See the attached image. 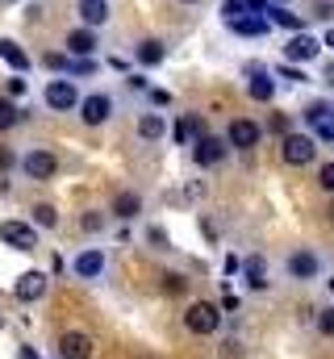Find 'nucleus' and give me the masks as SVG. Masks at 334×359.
Segmentation results:
<instances>
[{
  "mask_svg": "<svg viewBox=\"0 0 334 359\" xmlns=\"http://www.w3.org/2000/svg\"><path fill=\"white\" fill-rule=\"evenodd\" d=\"M280 159H284L288 168L314 163V159H318V138H314L309 130H293L288 138H280Z\"/></svg>",
  "mask_w": 334,
  "mask_h": 359,
  "instance_id": "nucleus-1",
  "label": "nucleus"
},
{
  "mask_svg": "<svg viewBox=\"0 0 334 359\" xmlns=\"http://www.w3.org/2000/svg\"><path fill=\"white\" fill-rule=\"evenodd\" d=\"M322 38H314L309 29H301V34H288V42H284V63H297V67H305V63H314L318 55H322Z\"/></svg>",
  "mask_w": 334,
  "mask_h": 359,
  "instance_id": "nucleus-2",
  "label": "nucleus"
},
{
  "mask_svg": "<svg viewBox=\"0 0 334 359\" xmlns=\"http://www.w3.org/2000/svg\"><path fill=\"white\" fill-rule=\"evenodd\" d=\"M184 326H188L192 334H218V326H222V309H218L213 301H192V305L184 309Z\"/></svg>",
  "mask_w": 334,
  "mask_h": 359,
  "instance_id": "nucleus-3",
  "label": "nucleus"
},
{
  "mask_svg": "<svg viewBox=\"0 0 334 359\" xmlns=\"http://www.w3.org/2000/svg\"><path fill=\"white\" fill-rule=\"evenodd\" d=\"M243 76H247V96L250 100H259V104H272V100H276V72H272V67L247 63Z\"/></svg>",
  "mask_w": 334,
  "mask_h": 359,
  "instance_id": "nucleus-4",
  "label": "nucleus"
},
{
  "mask_svg": "<svg viewBox=\"0 0 334 359\" xmlns=\"http://www.w3.org/2000/svg\"><path fill=\"white\" fill-rule=\"evenodd\" d=\"M288 280H297V284H309V280H318L322 276V255L318 251H309V247H301V251H293L288 255Z\"/></svg>",
  "mask_w": 334,
  "mask_h": 359,
  "instance_id": "nucleus-5",
  "label": "nucleus"
},
{
  "mask_svg": "<svg viewBox=\"0 0 334 359\" xmlns=\"http://www.w3.org/2000/svg\"><path fill=\"white\" fill-rule=\"evenodd\" d=\"M226 151H230L226 138H218V134H201V138L192 142V163H196V168H218V163L226 159Z\"/></svg>",
  "mask_w": 334,
  "mask_h": 359,
  "instance_id": "nucleus-6",
  "label": "nucleus"
},
{
  "mask_svg": "<svg viewBox=\"0 0 334 359\" xmlns=\"http://www.w3.org/2000/svg\"><path fill=\"white\" fill-rule=\"evenodd\" d=\"M0 243H8L13 251H34L38 230H34V222H0Z\"/></svg>",
  "mask_w": 334,
  "mask_h": 359,
  "instance_id": "nucleus-7",
  "label": "nucleus"
},
{
  "mask_svg": "<svg viewBox=\"0 0 334 359\" xmlns=\"http://www.w3.org/2000/svg\"><path fill=\"white\" fill-rule=\"evenodd\" d=\"M42 96H46V104H51L55 113H67V109H80V100H84V96H80V88H76L72 80H51Z\"/></svg>",
  "mask_w": 334,
  "mask_h": 359,
  "instance_id": "nucleus-8",
  "label": "nucleus"
},
{
  "mask_svg": "<svg viewBox=\"0 0 334 359\" xmlns=\"http://www.w3.org/2000/svg\"><path fill=\"white\" fill-rule=\"evenodd\" d=\"M46 288H51V276L34 268V271H21V276H17L13 297H17V301H42V297H46Z\"/></svg>",
  "mask_w": 334,
  "mask_h": 359,
  "instance_id": "nucleus-9",
  "label": "nucleus"
},
{
  "mask_svg": "<svg viewBox=\"0 0 334 359\" xmlns=\"http://www.w3.org/2000/svg\"><path fill=\"white\" fill-rule=\"evenodd\" d=\"M259 138H263V130H259L250 117H234L230 130H226V142H230L234 151H250V147H259Z\"/></svg>",
  "mask_w": 334,
  "mask_h": 359,
  "instance_id": "nucleus-10",
  "label": "nucleus"
},
{
  "mask_svg": "<svg viewBox=\"0 0 334 359\" xmlns=\"http://www.w3.org/2000/svg\"><path fill=\"white\" fill-rule=\"evenodd\" d=\"M80 117H84V126H105V121L113 117V96H105V92L84 96L80 100Z\"/></svg>",
  "mask_w": 334,
  "mask_h": 359,
  "instance_id": "nucleus-11",
  "label": "nucleus"
},
{
  "mask_svg": "<svg viewBox=\"0 0 334 359\" xmlns=\"http://www.w3.org/2000/svg\"><path fill=\"white\" fill-rule=\"evenodd\" d=\"M21 172L29 180H55V172H59V159L51 155V151H29L25 159H21Z\"/></svg>",
  "mask_w": 334,
  "mask_h": 359,
  "instance_id": "nucleus-12",
  "label": "nucleus"
},
{
  "mask_svg": "<svg viewBox=\"0 0 334 359\" xmlns=\"http://www.w3.org/2000/svg\"><path fill=\"white\" fill-rule=\"evenodd\" d=\"M272 25H280V29H288V34H301L309 21L301 17V13H293V4H267V13H263Z\"/></svg>",
  "mask_w": 334,
  "mask_h": 359,
  "instance_id": "nucleus-13",
  "label": "nucleus"
},
{
  "mask_svg": "<svg viewBox=\"0 0 334 359\" xmlns=\"http://www.w3.org/2000/svg\"><path fill=\"white\" fill-rule=\"evenodd\" d=\"M201 134H209V130H205V121H201L196 113H184V117L171 126V138H175V147H192Z\"/></svg>",
  "mask_w": 334,
  "mask_h": 359,
  "instance_id": "nucleus-14",
  "label": "nucleus"
},
{
  "mask_svg": "<svg viewBox=\"0 0 334 359\" xmlns=\"http://www.w3.org/2000/svg\"><path fill=\"white\" fill-rule=\"evenodd\" d=\"M59 359H92V339L84 330H67L59 339Z\"/></svg>",
  "mask_w": 334,
  "mask_h": 359,
  "instance_id": "nucleus-15",
  "label": "nucleus"
},
{
  "mask_svg": "<svg viewBox=\"0 0 334 359\" xmlns=\"http://www.w3.org/2000/svg\"><path fill=\"white\" fill-rule=\"evenodd\" d=\"M226 29H230V34H239V38H263V34L272 29V21H267L263 13H243V17H239V21H230Z\"/></svg>",
  "mask_w": 334,
  "mask_h": 359,
  "instance_id": "nucleus-16",
  "label": "nucleus"
},
{
  "mask_svg": "<svg viewBox=\"0 0 334 359\" xmlns=\"http://www.w3.org/2000/svg\"><path fill=\"white\" fill-rule=\"evenodd\" d=\"M72 268H76L80 280H96V276L105 271V251H100V247H88V251L76 255V264H72Z\"/></svg>",
  "mask_w": 334,
  "mask_h": 359,
  "instance_id": "nucleus-17",
  "label": "nucleus"
},
{
  "mask_svg": "<svg viewBox=\"0 0 334 359\" xmlns=\"http://www.w3.org/2000/svg\"><path fill=\"white\" fill-rule=\"evenodd\" d=\"M109 213H113V217H121V222H130V217H138V213H142V196L126 188V192H117V196H113Z\"/></svg>",
  "mask_w": 334,
  "mask_h": 359,
  "instance_id": "nucleus-18",
  "label": "nucleus"
},
{
  "mask_svg": "<svg viewBox=\"0 0 334 359\" xmlns=\"http://www.w3.org/2000/svg\"><path fill=\"white\" fill-rule=\"evenodd\" d=\"M76 13H80V21L88 25V29H96V25L109 21V0H80Z\"/></svg>",
  "mask_w": 334,
  "mask_h": 359,
  "instance_id": "nucleus-19",
  "label": "nucleus"
},
{
  "mask_svg": "<svg viewBox=\"0 0 334 359\" xmlns=\"http://www.w3.org/2000/svg\"><path fill=\"white\" fill-rule=\"evenodd\" d=\"M243 280H247L250 292H263V288H267V264H263V255L243 259Z\"/></svg>",
  "mask_w": 334,
  "mask_h": 359,
  "instance_id": "nucleus-20",
  "label": "nucleus"
},
{
  "mask_svg": "<svg viewBox=\"0 0 334 359\" xmlns=\"http://www.w3.org/2000/svg\"><path fill=\"white\" fill-rule=\"evenodd\" d=\"M96 50V34L88 29V25H80V29H72L67 34V55H76V59H88Z\"/></svg>",
  "mask_w": 334,
  "mask_h": 359,
  "instance_id": "nucleus-21",
  "label": "nucleus"
},
{
  "mask_svg": "<svg viewBox=\"0 0 334 359\" xmlns=\"http://www.w3.org/2000/svg\"><path fill=\"white\" fill-rule=\"evenodd\" d=\"M163 134H167L163 113H142V117H138V138H142V142H159Z\"/></svg>",
  "mask_w": 334,
  "mask_h": 359,
  "instance_id": "nucleus-22",
  "label": "nucleus"
},
{
  "mask_svg": "<svg viewBox=\"0 0 334 359\" xmlns=\"http://www.w3.org/2000/svg\"><path fill=\"white\" fill-rule=\"evenodd\" d=\"M0 59H4L17 76L29 67V55H25V50H21V42H13V38H0Z\"/></svg>",
  "mask_w": 334,
  "mask_h": 359,
  "instance_id": "nucleus-23",
  "label": "nucleus"
},
{
  "mask_svg": "<svg viewBox=\"0 0 334 359\" xmlns=\"http://www.w3.org/2000/svg\"><path fill=\"white\" fill-rule=\"evenodd\" d=\"M134 55H138V63H142V67H159V63L167 59V46L159 42V38H147V42H138V50H134Z\"/></svg>",
  "mask_w": 334,
  "mask_h": 359,
  "instance_id": "nucleus-24",
  "label": "nucleus"
},
{
  "mask_svg": "<svg viewBox=\"0 0 334 359\" xmlns=\"http://www.w3.org/2000/svg\"><path fill=\"white\" fill-rule=\"evenodd\" d=\"M330 113H334V104H326V100H309V104L301 109V117H305V126H309V130H314L318 121H326Z\"/></svg>",
  "mask_w": 334,
  "mask_h": 359,
  "instance_id": "nucleus-25",
  "label": "nucleus"
},
{
  "mask_svg": "<svg viewBox=\"0 0 334 359\" xmlns=\"http://www.w3.org/2000/svg\"><path fill=\"white\" fill-rule=\"evenodd\" d=\"M34 226H42V230H55V226H59V213H55V205H34Z\"/></svg>",
  "mask_w": 334,
  "mask_h": 359,
  "instance_id": "nucleus-26",
  "label": "nucleus"
},
{
  "mask_svg": "<svg viewBox=\"0 0 334 359\" xmlns=\"http://www.w3.org/2000/svg\"><path fill=\"white\" fill-rule=\"evenodd\" d=\"M17 121H21V109H17L13 100H4V96H0V134H4V130H13Z\"/></svg>",
  "mask_w": 334,
  "mask_h": 359,
  "instance_id": "nucleus-27",
  "label": "nucleus"
},
{
  "mask_svg": "<svg viewBox=\"0 0 334 359\" xmlns=\"http://www.w3.org/2000/svg\"><path fill=\"white\" fill-rule=\"evenodd\" d=\"M276 80H284V84H305L309 76H305L297 63H280V67H276Z\"/></svg>",
  "mask_w": 334,
  "mask_h": 359,
  "instance_id": "nucleus-28",
  "label": "nucleus"
},
{
  "mask_svg": "<svg viewBox=\"0 0 334 359\" xmlns=\"http://www.w3.org/2000/svg\"><path fill=\"white\" fill-rule=\"evenodd\" d=\"M163 292L167 297H184V292H188V280H184L180 271H167L163 276Z\"/></svg>",
  "mask_w": 334,
  "mask_h": 359,
  "instance_id": "nucleus-29",
  "label": "nucleus"
},
{
  "mask_svg": "<svg viewBox=\"0 0 334 359\" xmlns=\"http://www.w3.org/2000/svg\"><path fill=\"white\" fill-rule=\"evenodd\" d=\"M243 13H250L247 0H222V21H226V25H230V21H239Z\"/></svg>",
  "mask_w": 334,
  "mask_h": 359,
  "instance_id": "nucleus-30",
  "label": "nucleus"
},
{
  "mask_svg": "<svg viewBox=\"0 0 334 359\" xmlns=\"http://www.w3.org/2000/svg\"><path fill=\"white\" fill-rule=\"evenodd\" d=\"M267 130H272V134H280V138H288V134H293V121H288L284 113H272V121H267Z\"/></svg>",
  "mask_w": 334,
  "mask_h": 359,
  "instance_id": "nucleus-31",
  "label": "nucleus"
},
{
  "mask_svg": "<svg viewBox=\"0 0 334 359\" xmlns=\"http://www.w3.org/2000/svg\"><path fill=\"white\" fill-rule=\"evenodd\" d=\"M309 134H314L318 142H334V113H330V117H326V121H318V126H314Z\"/></svg>",
  "mask_w": 334,
  "mask_h": 359,
  "instance_id": "nucleus-32",
  "label": "nucleus"
},
{
  "mask_svg": "<svg viewBox=\"0 0 334 359\" xmlns=\"http://www.w3.org/2000/svg\"><path fill=\"white\" fill-rule=\"evenodd\" d=\"M318 334L334 339V305H330V309H318Z\"/></svg>",
  "mask_w": 334,
  "mask_h": 359,
  "instance_id": "nucleus-33",
  "label": "nucleus"
},
{
  "mask_svg": "<svg viewBox=\"0 0 334 359\" xmlns=\"http://www.w3.org/2000/svg\"><path fill=\"white\" fill-rule=\"evenodd\" d=\"M92 72H96L92 59H72V63H67V76H92Z\"/></svg>",
  "mask_w": 334,
  "mask_h": 359,
  "instance_id": "nucleus-34",
  "label": "nucleus"
},
{
  "mask_svg": "<svg viewBox=\"0 0 334 359\" xmlns=\"http://www.w3.org/2000/svg\"><path fill=\"white\" fill-rule=\"evenodd\" d=\"M309 17H318V21H334V0H314V13Z\"/></svg>",
  "mask_w": 334,
  "mask_h": 359,
  "instance_id": "nucleus-35",
  "label": "nucleus"
},
{
  "mask_svg": "<svg viewBox=\"0 0 334 359\" xmlns=\"http://www.w3.org/2000/svg\"><path fill=\"white\" fill-rule=\"evenodd\" d=\"M67 63H72V55H46V59H42L46 72H67Z\"/></svg>",
  "mask_w": 334,
  "mask_h": 359,
  "instance_id": "nucleus-36",
  "label": "nucleus"
},
{
  "mask_svg": "<svg viewBox=\"0 0 334 359\" xmlns=\"http://www.w3.org/2000/svg\"><path fill=\"white\" fill-rule=\"evenodd\" d=\"M100 226H105V217H100V213H84V217H80V230H84V234H96Z\"/></svg>",
  "mask_w": 334,
  "mask_h": 359,
  "instance_id": "nucleus-37",
  "label": "nucleus"
},
{
  "mask_svg": "<svg viewBox=\"0 0 334 359\" xmlns=\"http://www.w3.org/2000/svg\"><path fill=\"white\" fill-rule=\"evenodd\" d=\"M318 184L334 196V163H322V168H318Z\"/></svg>",
  "mask_w": 334,
  "mask_h": 359,
  "instance_id": "nucleus-38",
  "label": "nucleus"
},
{
  "mask_svg": "<svg viewBox=\"0 0 334 359\" xmlns=\"http://www.w3.org/2000/svg\"><path fill=\"white\" fill-rule=\"evenodd\" d=\"M147 238H151V243H155L159 251H167V247H171V243H167V234L159 230V226H151V230H147Z\"/></svg>",
  "mask_w": 334,
  "mask_h": 359,
  "instance_id": "nucleus-39",
  "label": "nucleus"
},
{
  "mask_svg": "<svg viewBox=\"0 0 334 359\" xmlns=\"http://www.w3.org/2000/svg\"><path fill=\"white\" fill-rule=\"evenodd\" d=\"M4 92H8V96H21V92H25V80H21V76H8V80H4Z\"/></svg>",
  "mask_w": 334,
  "mask_h": 359,
  "instance_id": "nucleus-40",
  "label": "nucleus"
},
{
  "mask_svg": "<svg viewBox=\"0 0 334 359\" xmlns=\"http://www.w3.org/2000/svg\"><path fill=\"white\" fill-rule=\"evenodd\" d=\"M13 163H17V155H13V147H0V176H4V172H8Z\"/></svg>",
  "mask_w": 334,
  "mask_h": 359,
  "instance_id": "nucleus-41",
  "label": "nucleus"
},
{
  "mask_svg": "<svg viewBox=\"0 0 334 359\" xmlns=\"http://www.w3.org/2000/svg\"><path fill=\"white\" fill-rule=\"evenodd\" d=\"M222 268H226V276H239V271H243V259H239V255H226Z\"/></svg>",
  "mask_w": 334,
  "mask_h": 359,
  "instance_id": "nucleus-42",
  "label": "nucleus"
},
{
  "mask_svg": "<svg viewBox=\"0 0 334 359\" xmlns=\"http://www.w3.org/2000/svg\"><path fill=\"white\" fill-rule=\"evenodd\" d=\"M222 309H226V313H234V309H239V297H234V292H226V297H222Z\"/></svg>",
  "mask_w": 334,
  "mask_h": 359,
  "instance_id": "nucleus-43",
  "label": "nucleus"
},
{
  "mask_svg": "<svg viewBox=\"0 0 334 359\" xmlns=\"http://www.w3.org/2000/svg\"><path fill=\"white\" fill-rule=\"evenodd\" d=\"M151 100H155V104H171V92H163V88H151Z\"/></svg>",
  "mask_w": 334,
  "mask_h": 359,
  "instance_id": "nucleus-44",
  "label": "nucleus"
},
{
  "mask_svg": "<svg viewBox=\"0 0 334 359\" xmlns=\"http://www.w3.org/2000/svg\"><path fill=\"white\" fill-rule=\"evenodd\" d=\"M322 84H326V88H334V59L322 67Z\"/></svg>",
  "mask_w": 334,
  "mask_h": 359,
  "instance_id": "nucleus-45",
  "label": "nucleus"
},
{
  "mask_svg": "<svg viewBox=\"0 0 334 359\" xmlns=\"http://www.w3.org/2000/svg\"><path fill=\"white\" fill-rule=\"evenodd\" d=\"M267 4H272V0H247L250 13H267Z\"/></svg>",
  "mask_w": 334,
  "mask_h": 359,
  "instance_id": "nucleus-46",
  "label": "nucleus"
},
{
  "mask_svg": "<svg viewBox=\"0 0 334 359\" xmlns=\"http://www.w3.org/2000/svg\"><path fill=\"white\" fill-rule=\"evenodd\" d=\"M17 359H42L34 347H17Z\"/></svg>",
  "mask_w": 334,
  "mask_h": 359,
  "instance_id": "nucleus-47",
  "label": "nucleus"
},
{
  "mask_svg": "<svg viewBox=\"0 0 334 359\" xmlns=\"http://www.w3.org/2000/svg\"><path fill=\"white\" fill-rule=\"evenodd\" d=\"M322 42H326V46H330V50H334V25H330V29H326V38H322Z\"/></svg>",
  "mask_w": 334,
  "mask_h": 359,
  "instance_id": "nucleus-48",
  "label": "nucleus"
},
{
  "mask_svg": "<svg viewBox=\"0 0 334 359\" xmlns=\"http://www.w3.org/2000/svg\"><path fill=\"white\" fill-rule=\"evenodd\" d=\"M326 217H330V226H334V201H330V209H326Z\"/></svg>",
  "mask_w": 334,
  "mask_h": 359,
  "instance_id": "nucleus-49",
  "label": "nucleus"
},
{
  "mask_svg": "<svg viewBox=\"0 0 334 359\" xmlns=\"http://www.w3.org/2000/svg\"><path fill=\"white\" fill-rule=\"evenodd\" d=\"M272 4H293V0H272Z\"/></svg>",
  "mask_w": 334,
  "mask_h": 359,
  "instance_id": "nucleus-50",
  "label": "nucleus"
},
{
  "mask_svg": "<svg viewBox=\"0 0 334 359\" xmlns=\"http://www.w3.org/2000/svg\"><path fill=\"white\" fill-rule=\"evenodd\" d=\"M180 4H201V0H180Z\"/></svg>",
  "mask_w": 334,
  "mask_h": 359,
  "instance_id": "nucleus-51",
  "label": "nucleus"
},
{
  "mask_svg": "<svg viewBox=\"0 0 334 359\" xmlns=\"http://www.w3.org/2000/svg\"><path fill=\"white\" fill-rule=\"evenodd\" d=\"M326 284H330V292H334V276H330V280H326Z\"/></svg>",
  "mask_w": 334,
  "mask_h": 359,
  "instance_id": "nucleus-52",
  "label": "nucleus"
},
{
  "mask_svg": "<svg viewBox=\"0 0 334 359\" xmlns=\"http://www.w3.org/2000/svg\"><path fill=\"white\" fill-rule=\"evenodd\" d=\"M0 326H4V318H0Z\"/></svg>",
  "mask_w": 334,
  "mask_h": 359,
  "instance_id": "nucleus-53",
  "label": "nucleus"
}]
</instances>
